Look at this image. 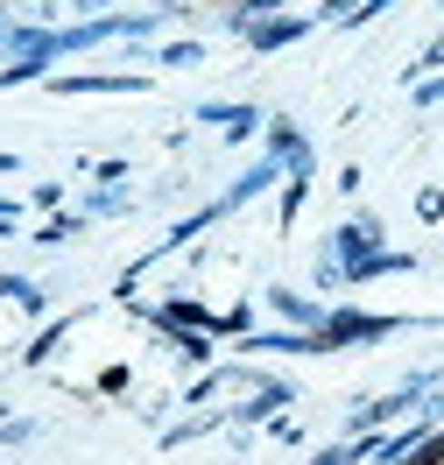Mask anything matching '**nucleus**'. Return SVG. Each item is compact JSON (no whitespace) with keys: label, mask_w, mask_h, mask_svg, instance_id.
Instances as JSON below:
<instances>
[{"label":"nucleus","mask_w":444,"mask_h":465,"mask_svg":"<svg viewBox=\"0 0 444 465\" xmlns=\"http://www.w3.org/2000/svg\"><path fill=\"white\" fill-rule=\"evenodd\" d=\"M388 331H402V318H367V311H325V324H318V352L353 346V339H388Z\"/></svg>","instance_id":"obj_1"},{"label":"nucleus","mask_w":444,"mask_h":465,"mask_svg":"<svg viewBox=\"0 0 444 465\" xmlns=\"http://www.w3.org/2000/svg\"><path fill=\"white\" fill-rule=\"evenodd\" d=\"M381 254V219H353V226L331 232V262H339V275L353 282V268H367Z\"/></svg>","instance_id":"obj_2"},{"label":"nucleus","mask_w":444,"mask_h":465,"mask_svg":"<svg viewBox=\"0 0 444 465\" xmlns=\"http://www.w3.org/2000/svg\"><path fill=\"white\" fill-rule=\"evenodd\" d=\"M296 35H311V15H268V22H254V29H247V50H254V57H268V50H290Z\"/></svg>","instance_id":"obj_3"},{"label":"nucleus","mask_w":444,"mask_h":465,"mask_svg":"<svg viewBox=\"0 0 444 465\" xmlns=\"http://www.w3.org/2000/svg\"><path fill=\"white\" fill-rule=\"evenodd\" d=\"M282 402H290L282 381H254V402H240V423H268V416H282Z\"/></svg>","instance_id":"obj_4"},{"label":"nucleus","mask_w":444,"mask_h":465,"mask_svg":"<svg viewBox=\"0 0 444 465\" xmlns=\"http://www.w3.org/2000/svg\"><path fill=\"white\" fill-rule=\"evenodd\" d=\"M275 311H282L290 324H303V331H318V324H325V311H318L311 296H296V290H275Z\"/></svg>","instance_id":"obj_5"},{"label":"nucleus","mask_w":444,"mask_h":465,"mask_svg":"<svg viewBox=\"0 0 444 465\" xmlns=\"http://www.w3.org/2000/svg\"><path fill=\"white\" fill-rule=\"evenodd\" d=\"M57 92H142V78H50Z\"/></svg>","instance_id":"obj_6"},{"label":"nucleus","mask_w":444,"mask_h":465,"mask_svg":"<svg viewBox=\"0 0 444 465\" xmlns=\"http://www.w3.org/2000/svg\"><path fill=\"white\" fill-rule=\"evenodd\" d=\"M64 331H71V324H64V318H57V324H43V331H35V346L22 352V360H29V367H43V360H50V352L64 346Z\"/></svg>","instance_id":"obj_7"},{"label":"nucleus","mask_w":444,"mask_h":465,"mask_svg":"<svg viewBox=\"0 0 444 465\" xmlns=\"http://www.w3.org/2000/svg\"><path fill=\"white\" fill-rule=\"evenodd\" d=\"M71 232H85V219H78V212H57V219H50V226L35 232V240H43V247H64Z\"/></svg>","instance_id":"obj_8"},{"label":"nucleus","mask_w":444,"mask_h":465,"mask_svg":"<svg viewBox=\"0 0 444 465\" xmlns=\"http://www.w3.org/2000/svg\"><path fill=\"white\" fill-rule=\"evenodd\" d=\"M163 64H205V43H170V50H163Z\"/></svg>","instance_id":"obj_9"},{"label":"nucleus","mask_w":444,"mask_h":465,"mask_svg":"<svg viewBox=\"0 0 444 465\" xmlns=\"http://www.w3.org/2000/svg\"><path fill=\"white\" fill-rule=\"evenodd\" d=\"M311 465H360V444H331V451H318Z\"/></svg>","instance_id":"obj_10"},{"label":"nucleus","mask_w":444,"mask_h":465,"mask_svg":"<svg viewBox=\"0 0 444 465\" xmlns=\"http://www.w3.org/2000/svg\"><path fill=\"white\" fill-rule=\"evenodd\" d=\"M416 219H444V191H416Z\"/></svg>","instance_id":"obj_11"},{"label":"nucleus","mask_w":444,"mask_h":465,"mask_svg":"<svg viewBox=\"0 0 444 465\" xmlns=\"http://www.w3.org/2000/svg\"><path fill=\"white\" fill-rule=\"evenodd\" d=\"M92 176H99L106 191H120V183H127V163H99V170H92Z\"/></svg>","instance_id":"obj_12"},{"label":"nucleus","mask_w":444,"mask_h":465,"mask_svg":"<svg viewBox=\"0 0 444 465\" xmlns=\"http://www.w3.org/2000/svg\"><path fill=\"white\" fill-rule=\"evenodd\" d=\"M22 290H29V275H0V303H15Z\"/></svg>","instance_id":"obj_13"},{"label":"nucleus","mask_w":444,"mask_h":465,"mask_svg":"<svg viewBox=\"0 0 444 465\" xmlns=\"http://www.w3.org/2000/svg\"><path fill=\"white\" fill-rule=\"evenodd\" d=\"M438 64H444V35L430 43V50H423V64H416V71H438ZM416 71H409V78H416Z\"/></svg>","instance_id":"obj_14"},{"label":"nucleus","mask_w":444,"mask_h":465,"mask_svg":"<svg viewBox=\"0 0 444 465\" xmlns=\"http://www.w3.org/2000/svg\"><path fill=\"white\" fill-rule=\"evenodd\" d=\"M0 43H7V29H0Z\"/></svg>","instance_id":"obj_15"},{"label":"nucleus","mask_w":444,"mask_h":465,"mask_svg":"<svg viewBox=\"0 0 444 465\" xmlns=\"http://www.w3.org/2000/svg\"><path fill=\"white\" fill-rule=\"evenodd\" d=\"M438 465H444V459H438Z\"/></svg>","instance_id":"obj_16"}]
</instances>
